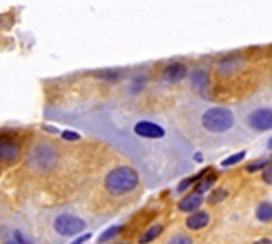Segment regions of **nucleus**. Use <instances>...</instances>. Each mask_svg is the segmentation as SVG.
Returning a JSON list of instances; mask_svg holds the SVG:
<instances>
[{
	"instance_id": "f257e3e1",
	"label": "nucleus",
	"mask_w": 272,
	"mask_h": 244,
	"mask_svg": "<svg viewBox=\"0 0 272 244\" xmlns=\"http://www.w3.org/2000/svg\"><path fill=\"white\" fill-rule=\"evenodd\" d=\"M138 172L133 166H116L106 177V190L113 195H124L138 186Z\"/></svg>"
},
{
	"instance_id": "f03ea898",
	"label": "nucleus",
	"mask_w": 272,
	"mask_h": 244,
	"mask_svg": "<svg viewBox=\"0 0 272 244\" xmlns=\"http://www.w3.org/2000/svg\"><path fill=\"white\" fill-rule=\"evenodd\" d=\"M202 125L203 129H207L209 132H216V134L227 132L229 129L234 127V114L227 107H212V109L203 112Z\"/></svg>"
},
{
	"instance_id": "7ed1b4c3",
	"label": "nucleus",
	"mask_w": 272,
	"mask_h": 244,
	"mask_svg": "<svg viewBox=\"0 0 272 244\" xmlns=\"http://www.w3.org/2000/svg\"><path fill=\"white\" fill-rule=\"evenodd\" d=\"M53 226H55V232L58 235H64V237H73V235H78L80 232L86 230V221L80 219V217H76V215L62 214L55 219Z\"/></svg>"
},
{
	"instance_id": "20e7f679",
	"label": "nucleus",
	"mask_w": 272,
	"mask_h": 244,
	"mask_svg": "<svg viewBox=\"0 0 272 244\" xmlns=\"http://www.w3.org/2000/svg\"><path fill=\"white\" fill-rule=\"evenodd\" d=\"M31 166L36 170H47L51 168L56 161V150L51 147V145L44 143V145H38L33 149L31 152Z\"/></svg>"
},
{
	"instance_id": "39448f33",
	"label": "nucleus",
	"mask_w": 272,
	"mask_h": 244,
	"mask_svg": "<svg viewBox=\"0 0 272 244\" xmlns=\"http://www.w3.org/2000/svg\"><path fill=\"white\" fill-rule=\"evenodd\" d=\"M247 123L251 129L258 132H265L272 129V109H256L247 118Z\"/></svg>"
},
{
	"instance_id": "423d86ee",
	"label": "nucleus",
	"mask_w": 272,
	"mask_h": 244,
	"mask_svg": "<svg viewBox=\"0 0 272 244\" xmlns=\"http://www.w3.org/2000/svg\"><path fill=\"white\" fill-rule=\"evenodd\" d=\"M20 156V147L7 136L0 138V163H15Z\"/></svg>"
},
{
	"instance_id": "0eeeda50",
	"label": "nucleus",
	"mask_w": 272,
	"mask_h": 244,
	"mask_svg": "<svg viewBox=\"0 0 272 244\" xmlns=\"http://www.w3.org/2000/svg\"><path fill=\"white\" fill-rule=\"evenodd\" d=\"M135 134L140 136V138H145V140H161L165 136V130L152 121L141 120L135 125Z\"/></svg>"
},
{
	"instance_id": "6e6552de",
	"label": "nucleus",
	"mask_w": 272,
	"mask_h": 244,
	"mask_svg": "<svg viewBox=\"0 0 272 244\" xmlns=\"http://www.w3.org/2000/svg\"><path fill=\"white\" fill-rule=\"evenodd\" d=\"M243 65H245V60H243L242 56H227V58L218 62L216 71L222 76H232L236 75V73H240L243 69Z\"/></svg>"
},
{
	"instance_id": "1a4fd4ad",
	"label": "nucleus",
	"mask_w": 272,
	"mask_h": 244,
	"mask_svg": "<svg viewBox=\"0 0 272 244\" xmlns=\"http://www.w3.org/2000/svg\"><path fill=\"white\" fill-rule=\"evenodd\" d=\"M183 76H187V67L181 62H174L169 64L163 71V78L167 81H180Z\"/></svg>"
},
{
	"instance_id": "9d476101",
	"label": "nucleus",
	"mask_w": 272,
	"mask_h": 244,
	"mask_svg": "<svg viewBox=\"0 0 272 244\" xmlns=\"http://www.w3.org/2000/svg\"><path fill=\"white\" fill-rule=\"evenodd\" d=\"M209 214L207 212H202V210H198V212H194V214H191L189 217H187L185 221V226L189 230H202L205 228L207 224H209Z\"/></svg>"
},
{
	"instance_id": "9b49d317",
	"label": "nucleus",
	"mask_w": 272,
	"mask_h": 244,
	"mask_svg": "<svg viewBox=\"0 0 272 244\" xmlns=\"http://www.w3.org/2000/svg\"><path fill=\"white\" fill-rule=\"evenodd\" d=\"M202 195L198 194H189L185 195L183 199L178 203V208L181 210V212H191V214H194V212H198L200 210V206H202Z\"/></svg>"
},
{
	"instance_id": "f8f14e48",
	"label": "nucleus",
	"mask_w": 272,
	"mask_h": 244,
	"mask_svg": "<svg viewBox=\"0 0 272 244\" xmlns=\"http://www.w3.org/2000/svg\"><path fill=\"white\" fill-rule=\"evenodd\" d=\"M256 217H258V221H262V223H271L272 221V203L271 201H263V203L258 204Z\"/></svg>"
},
{
	"instance_id": "ddd939ff",
	"label": "nucleus",
	"mask_w": 272,
	"mask_h": 244,
	"mask_svg": "<svg viewBox=\"0 0 272 244\" xmlns=\"http://www.w3.org/2000/svg\"><path fill=\"white\" fill-rule=\"evenodd\" d=\"M203 174H205V172H203ZM200 179H202V181H200V183L196 184V188H194V194H198V195H202L203 192H207V190L211 188L212 184L216 183V175L209 174V175H205V177H200Z\"/></svg>"
},
{
	"instance_id": "4468645a",
	"label": "nucleus",
	"mask_w": 272,
	"mask_h": 244,
	"mask_svg": "<svg viewBox=\"0 0 272 244\" xmlns=\"http://www.w3.org/2000/svg\"><path fill=\"white\" fill-rule=\"evenodd\" d=\"M161 224H154V226H151L149 230H145V234L140 237V244H147V243H152V241L156 239L158 235L161 234Z\"/></svg>"
},
{
	"instance_id": "2eb2a0df",
	"label": "nucleus",
	"mask_w": 272,
	"mask_h": 244,
	"mask_svg": "<svg viewBox=\"0 0 272 244\" xmlns=\"http://www.w3.org/2000/svg\"><path fill=\"white\" fill-rule=\"evenodd\" d=\"M5 244H33V241H31L24 232L15 230V232H11L9 239H7V243Z\"/></svg>"
},
{
	"instance_id": "dca6fc26",
	"label": "nucleus",
	"mask_w": 272,
	"mask_h": 244,
	"mask_svg": "<svg viewBox=\"0 0 272 244\" xmlns=\"http://www.w3.org/2000/svg\"><path fill=\"white\" fill-rule=\"evenodd\" d=\"M122 232V226L120 224H118V226H111V228H107L106 232H104V234L100 235V237H98V243H107V241H111L113 237H115V235H118Z\"/></svg>"
},
{
	"instance_id": "f3484780",
	"label": "nucleus",
	"mask_w": 272,
	"mask_h": 244,
	"mask_svg": "<svg viewBox=\"0 0 272 244\" xmlns=\"http://www.w3.org/2000/svg\"><path fill=\"white\" fill-rule=\"evenodd\" d=\"M191 78H192V83H194V87H196L198 90H203V83L207 81V75H205V73H202V71H196V73H194Z\"/></svg>"
},
{
	"instance_id": "a211bd4d",
	"label": "nucleus",
	"mask_w": 272,
	"mask_h": 244,
	"mask_svg": "<svg viewBox=\"0 0 272 244\" xmlns=\"http://www.w3.org/2000/svg\"><path fill=\"white\" fill-rule=\"evenodd\" d=\"M167 244H192V239L189 237V235L176 234L174 237H171V239H169V243H167Z\"/></svg>"
},
{
	"instance_id": "6ab92c4d",
	"label": "nucleus",
	"mask_w": 272,
	"mask_h": 244,
	"mask_svg": "<svg viewBox=\"0 0 272 244\" xmlns=\"http://www.w3.org/2000/svg\"><path fill=\"white\" fill-rule=\"evenodd\" d=\"M202 175V174H200ZM200 175H196V177H189V179H183L180 184H178V194H183L187 188H191L192 186V183H196L198 179H200Z\"/></svg>"
},
{
	"instance_id": "aec40b11",
	"label": "nucleus",
	"mask_w": 272,
	"mask_h": 244,
	"mask_svg": "<svg viewBox=\"0 0 272 244\" xmlns=\"http://www.w3.org/2000/svg\"><path fill=\"white\" fill-rule=\"evenodd\" d=\"M243 158H245V152H238V154L231 156V158H227V160H223V166H232V164L240 163V161H243Z\"/></svg>"
},
{
	"instance_id": "412c9836",
	"label": "nucleus",
	"mask_w": 272,
	"mask_h": 244,
	"mask_svg": "<svg viewBox=\"0 0 272 244\" xmlns=\"http://www.w3.org/2000/svg\"><path fill=\"white\" fill-rule=\"evenodd\" d=\"M227 197V190L225 188H220V190H214L209 197V203H218V201H223Z\"/></svg>"
},
{
	"instance_id": "4be33fe9",
	"label": "nucleus",
	"mask_w": 272,
	"mask_h": 244,
	"mask_svg": "<svg viewBox=\"0 0 272 244\" xmlns=\"http://www.w3.org/2000/svg\"><path fill=\"white\" fill-rule=\"evenodd\" d=\"M271 163L272 161H269V160H258L252 164H249V172H256V170H260V168H267Z\"/></svg>"
},
{
	"instance_id": "5701e85b",
	"label": "nucleus",
	"mask_w": 272,
	"mask_h": 244,
	"mask_svg": "<svg viewBox=\"0 0 272 244\" xmlns=\"http://www.w3.org/2000/svg\"><path fill=\"white\" fill-rule=\"evenodd\" d=\"M262 177H263V181H265V183H267V184H272V163L269 164L267 168L263 170Z\"/></svg>"
},
{
	"instance_id": "b1692460",
	"label": "nucleus",
	"mask_w": 272,
	"mask_h": 244,
	"mask_svg": "<svg viewBox=\"0 0 272 244\" xmlns=\"http://www.w3.org/2000/svg\"><path fill=\"white\" fill-rule=\"evenodd\" d=\"M89 239H91V234H86V235H80V237H76V239L73 241L71 244H84L86 241H89Z\"/></svg>"
},
{
	"instance_id": "393cba45",
	"label": "nucleus",
	"mask_w": 272,
	"mask_h": 244,
	"mask_svg": "<svg viewBox=\"0 0 272 244\" xmlns=\"http://www.w3.org/2000/svg\"><path fill=\"white\" fill-rule=\"evenodd\" d=\"M62 138H64V140H78L80 136L76 134V132H71V130H67V132H64V134H62Z\"/></svg>"
},
{
	"instance_id": "a878e982",
	"label": "nucleus",
	"mask_w": 272,
	"mask_h": 244,
	"mask_svg": "<svg viewBox=\"0 0 272 244\" xmlns=\"http://www.w3.org/2000/svg\"><path fill=\"white\" fill-rule=\"evenodd\" d=\"M44 130H47V132H55V134H58V130H56L55 127H49V125H45Z\"/></svg>"
},
{
	"instance_id": "bb28decb",
	"label": "nucleus",
	"mask_w": 272,
	"mask_h": 244,
	"mask_svg": "<svg viewBox=\"0 0 272 244\" xmlns=\"http://www.w3.org/2000/svg\"><path fill=\"white\" fill-rule=\"evenodd\" d=\"M254 244H272V241L271 239H260V241H256Z\"/></svg>"
},
{
	"instance_id": "cd10ccee",
	"label": "nucleus",
	"mask_w": 272,
	"mask_h": 244,
	"mask_svg": "<svg viewBox=\"0 0 272 244\" xmlns=\"http://www.w3.org/2000/svg\"><path fill=\"white\" fill-rule=\"evenodd\" d=\"M267 147H269V149H271V150H272V138H271V140H269V143H267Z\"/></svg>"
},
{
	"instance_id": "c85d7f7f",
	"label": "nucleus",
	"mask_w": 272,
	"mask_h": 244,
	"mask_svg": "<svg viewBox=\"0 0 272 244\" xmlns=\"http://www.w3.org/2000/svg\"><path fill=\"white\" fill-rule=\"evenodd\" d=\"M116 244H129V243H116Z\"/></svg>"
}]
</instances>
